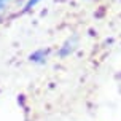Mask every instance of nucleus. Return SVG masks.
I'll return each instance as SVG.
<instances>
[{
    "instance_id": "obj_1",
    "label": "nucleus",
    "mask_w": 121,
    "mask_h": 121,
    "mask_svg": "<svg viewBox=\"0 0 121 121\" xmlns=\"http://www.w3.org/2000/svg\"><path fill=\"white\" fill-rule=\"evenodd\" d=\"M77 46H78V37H77V35L67 38L65 43H64V45L60 46V49H59V56H60V57H67V56H70V53H73V51L77 49Z\"/></svg>"
},
{
    "instance_id": "obj_3",
    "label": "nucleus",
    "mask_w": 121,
    "mask_h": 121,
    "mask_svg": "<svg viewBox=\"0 0 121 121\" xmlns=\"http://www.w3.org/2000/svg\"><path fill=\"white\" fill-rule=\"evenodd\" d=\"M40 2H42V0H29V2H27V3L24 5V10H22V13L30 11V10H32V8H34L37 3H40Z\"/></svg>"
},
{
    "instance_id": "obj_2",
    "label": "nucleus",
    "mask_w": 121,
    "mask_h": 121,
    "mask_svg": "<svg viewBox=\"0 0 121 121\" xmlns=\"http://www.w3.org/2000/svg\"><path fill=\"white\" fill-rule=\"evenodd\" d=\"M48 54H49V49H37V51H34L32 54L29 56L30 62H34V64H45L46 62V59H48Z\"/></svg>"
},
{
    "instance_id": "obj_4",
    "label": "nucleus",
    "mask_w": 121,
    "mask_h": 121,
    "mask_svg": "<svg viewBox=\"0 0 121 121\" xmlns=\"http://www.w3.org/2000/svg\"><path fill=\"white\" fill-rule=\"evenodd\" d=\"M6 2H8V0H0V10H2V8H3V5H5Z\"/></svg>"
}]
</instances>
